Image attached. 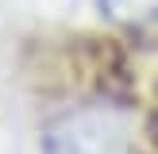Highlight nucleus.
<instances>
[{
	"label": "nucleus",
	"mask_w": 158,
	"mask_h": 154,
	"mask_svg": "<svg viewBox=\"0 0 158 154\" xmlns=\"http://www.w3.org/2000/svg\"><path fill=\"white\" fill-rule=\"evenodd\" d=\"M127 131L112 108H77L54 120L43 135V154H123Z\"/></svg>",
	"instance_id": "1"
},
{
	"label": "nucleus",
	"mask_w": 158,
	"mask_h": 154,
	"mask_svg": "<svg viewBox=\"0 0 158 154\" xmlns=\"http://www.w3.org/2000/svg\"><path fill=\"white\" fill-rule=\"evenodd\" d=\"M108 12L120 15V19H143V15H151L158 8V0H104Z\"/></svg>",
	"instance_id": "2"
}]
</instances>
